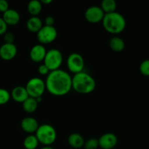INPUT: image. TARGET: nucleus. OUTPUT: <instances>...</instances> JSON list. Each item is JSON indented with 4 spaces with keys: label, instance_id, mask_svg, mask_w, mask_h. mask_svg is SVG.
<instances>
[{
    "label": "nucleus",
    "instance_id": "27",
    "mask_svg": "<svg viewBox=\"0 0 149 149\" xmlns=\"http://www.w3.org/2000/svg\"><path fill=\"white\" fill-rule=\"evenodd\" d=\"M7 29V23L4 22L2 17H0V35L4 34L6 33Z\"/></svg>",
    "mask_w": 149,
    "mask_h": 149
},
{
    "label": "nucleus",
    "instance_id": "25",
    "mask_svg": "<svg viewBox=\"0 0 149 149\" xmlns=\"http://www.w3.org/2000/svg\"><path fill=\"white\" fill-rule=\"evenodd\" d=\"M140 71L144 76L149 77V59L145 60L140 65Z\"/></svg>",
    "mask_w": 149,
    "mask_h": 149
},
{
    "label": "nucleus",
    "instance_id": "9",
    "mask_svg": "<svg viewBox=\"0 0 149 149\" xmlns=\"http://www.w3.org/2000/svg\"><path fill=\"white\" fill-rule=\"evenodd\" d=\"M104 12L99 6H90L86 10L84 13V17L86 20L92 23H98L103 20L104 17Z\"/></svg>",
    "mask_w": 149,
    "mask_h": 149
},
{
    "label": "nucleus",
    "instance_id": "7",
    "mask_svg": "<svg viewBox=\"0 0 149 149\" xmlns=\"http://www.w3.org/2000/svg\"><path fill=\"white\" fill-rule=\"evenodd\" d=\"M58 36V31L55 26H43L36 33L38 41L42 44H49L53 42Z\"/></svg>",
    "mask_w": 149,
    "mask_h": 149
},
{
    "label": "nucleus",
    "instance_id": "13",
    "mask_svg": "<svg viewBox=\"0 0 149 149\" xmlns=\"http://www.w3.org/2000/svg\"><path fill=\"white\" fill-rule=\"evenodd\" d=\"M10 96L15 101L18 103H23L29 97L26 87L23 86L15 87L10 93Z\"/></svg>",
    "mask_w": 149,
    "mask_h": 149
},
{
    "label": "nucleus",
    "instance_id": "23",
    "mask_svg": "<svg viewBox=\"0 0 149 149\" xmlns=\"http://www.w3.org/2000/svg\"><path fill=\"white\" fill-rule=\"evenodd\" d=\"M98 147V139L97 138H90L84 144V149H97Z\"/></svg>",
    "mask_w": 149,
    "mask_h": 149
},
{
    "label": "nucleus",
    "instance_id": "10",
    "mask_svg": "<svg viewBox=\"0 0 149 149\" xmlns=\"http://www.w3.org/2000/svg\"><path fill=\"white\" fill-rule=\"evenodd\" d=\"M117 137L115 134L108 132L102 135L98 139L99 147L103 149H112L116 146Z\"/></svg>",
    "mask_w": 149,
    "mask_h": 149
},
{
    "label": "nucleus",
    "instance_id": "19",
    "mask_svg": "<svg viewBox=\"0 0 149 149\" xmlns=\"http://www.w3.org/2000/svg\"><path fill=\"white\" fill-rule=\"evenodd\" d=\"M111 48L115 52H122L125 47V43L122 38L119 36H113L109 41Z\"/></svg>",
    "mask_w": 149,
    "mask_h": 149
},
{
    "label": "nucleus",
    "instance_id": "21",
    "mask_svg": "<svg viewBox=\"0 0 149 149\" xmlns=\"http://www.w3.org/2000/svg\"><path fill=\"white\" fill-rule=\"evenodd\" d=\"M39 141L36 135H29L25 138L23 146L26 149H36L39 145Z\"/></svg>",
    "mask_w": 149,
    "mask_h": 149
},
{
    "label": "nucleus",
    "instance_id": "28",
    "mask_svg": "<svg viewBox=\"0 0 149 149\" xmlns=\"http://www.w3.org/2000/svg\"><path fill=\"white\" fill-rule=\"evenodd\" d=\"M9 9V4L6 0H0V12L4 13Z\"/></svg>",
    "mask_w": 149,
    "mask_h": 149
},
{
    "label": "nucleus",
    "instance_id": "30",
    "mask_svg": "<svg viewBox=\"0 0 149 149\" xmlns=\"http://www.w3.org/2000/svg\"><path fill=\"white\" fill-rule=\"evenodd\" d=\"M45 26H54V23H55V19L52 16H47L46 18L45 19Z\"/></svg>",
    "mask_w": 149,
    "mask_h": 149
},
{
    "label": "nucleus",
    "instance_id": "4",
    "mask_svg": "<svg viewBox=\"0 0 149 149\" xmlns=\"http://www.w3.org/2000/svg\"><path fill=\"white\" fill-rule=\"evenodd\" d=\"M35 135L39 143L45 146H49L52 145L56 140L57 132L52 125L44 124L39 125Z\"/></svg>",
    "mask_w": 149,
    "mask_h": 149
},
{
    "label": "nucleus",
    "instance_id": "32",
    "mask_svg": "<svg viewBox=\"0 0 149 149\" xmlns=\"http://www.w3.org/2000/svg\"><path fill=\"white\" fill-rule=\"evenodd\" d=\"M40 149H54L52 147L49 146H45L42 147V148H41Z\"/></svg>",
    "mask_w": 149,
    "mask_h": 149
},
{
    "label": "nucleus",
    "instance_id": "6",
    "mask_svg": "<svg viewBox=\"0 0 149 149\" xmlns=\"http://www.w3.org/2000/svg\"><path fill=\"white\" fill-rule=\"evenodd\" d=\"M26 89L29 97L38 98L42 97L45 91V82L39 77H33L28 81L26 85Z\"/></svg>",
    "mask_w": 149,
    "mask_h": 149
},
{
    "label": "nucleus",
    "instance_id": "20",
    "mask_svg": "<svg viewBox=\"0 0 149 149\" xmlns=\"http://www.w3.org/2000/svg\"><path fill=\"white\" fill-rule=\"evenodd\" d=\"M28 11L33 16H37L42 9V2L39 0H31L27 6Z\"/></svg>",
    "mask_w": 149,
    "mask_h": 149
},
{
    "label": "nucleus",
    "instance_id": "2",
    "mask_svg": "<svg viewBox=\"0 0 149 149\" xmlns=\"http://www.w3.org/2000/svg\"><path fill=\"white\" fill-rule=\"evenodd\" d=\"M96 86L94 78L87 73L81 71L72 77V88L81 94H88L95 90Z\"/></svg>",
    "mask_w": 149,
    "mask_h": 149
},
{
    "label": "nucleus",
    "instance_id": "31",
    "mask_svg": "<svg viewBox=\"0 0 149 149\" xmlns=\"http://www.w3.org/2000/svg\"><path fill=\"white\" fill-rule=\"evenodd\" d=\"M52 1V0H42L41 2H43L45 3V4H49V3H51Z\"/></svg>",
    "mask_w": 149,
    "mask_h": 149
},
{
    "label": "nucleus",
    "instance_id": "22",
    "mask_svg": "<svg viewBox=\"0 0 149 149\" xmlns=\"http://www.w3.org/2000/svg\"><path fill=\"white\" fill-rule=\"evenodd\" d=\"M100 7L105 14L113 13L116 10V2L115 0H103Z\"/></svg>",
    "mask_w": 149,
    "mask_h": 149
},
{
    "label": "nucleus",
    "instance_id": "24",
    "mask_svg": "<svg viewBox=\"0 0 149 149\" xmlns=\"http://www.w3.org/2000/svg\"><path fill=\"white\" fill-rule=\"evenodd\" d=\"M10 99V93L4 88H0V105L7 103Z\"/></svg>",
    "mask_w": 149,
    "mask_h": 149
},
{
    "label": "nucleus",
    "instance_id": "3",
    "mask_svg": "<svg viewBox=\"0 0 149 149\" xmlns=\"http://www.w3.org/2000/svg\"><path fill=\"white\" fill-rule=\"evenodd\" d=\"M102 22L106 31L111 33H121L126 27L125 17L116 11L105 14Z\"/></svg>",
    "mask_w": 149,
    "mask_h": 149
},
{
    "label": "nucleus",
    "instance_id": "11",
    "mask_svg": "<svg viewBox=\"0 0 149 149\" xmlns=\"http://www.w3.org/2000/svg\"><path fill=\"white\" fill-rule=\"evenodd\" d=\"M17 49L14 43H4L0 47V58L4 61H10L17 55Z\"/></svg>",
    "mask_w": 149,
    "mask_h": 149
},
{
    "label": "nucleus",
    "instance_id": "8",
    "mask_svg": "<svg viewBox=\"0 0 149 149\" xmlns=\"http://www.w3.org/2000/svg\"><path fill=\"white\" fill-rule=\"evenodd\" d=\"M67 67L74 74L81 72L84 67V58L77 52L70 54L67 58Z\"/></svg>",
    "mask_w": 149,
    "mask_h": 149
},
{
    "label": "nucleus",
    "instance_id": "15",
    "mask_svg": "<svg viewBox=\"0 0 149 149\" xmlns=\"http://www.w3.org/2000/svg\"><path fill=\"white\" fill-rule=\"evenodd\" d=\"M3 20H4L7 25L15 26L20 21V14L18 12L13 9H8L6 12L3 13Z\"/></svg>",
    "mask_w": 149,
    "mask_h": 149
},
{
    "label": "nucleus",
    "instance_id": "14",
    "mask_svg": "<svg viewBox=\"0 0 149 149\" xmlns=\"http://www.w3.org/2000/svg\"><path fill=\"white\" fill-rule=\"evenodd\" d=\"M21 128L28 133L36 132L39 127V123L37 120L33 117H26L23 119L20 123Z\"/></svg>",
    "mask_w": 149,
    "mask_h": 149
},
{
    "label": "nucleus",
    "instance_id": "29",
    "mask_svg": "<svg viewBox=\"0 0 149 149\" xmlns=\"http://www.w3.org/2000/svg\"><path fill=\"white\" fill-rule=\"evenodd\" d=\"M15 37L12 33H7L4 35V41L5 43H13Z\"/></svg>",
    "mask_w": 149,
    "mask_h": 149
},
{
    "label": "nucleus",
    "instance_id": "18",
    "mask_svg": "<svg viewBox=\"0 0 149 149\" xmlns=\"http://www.w3.org/2000/svg\"><path fill=\"white\" fill-rule=\"evenodd\" d=\"M23 109L27 113H33L37 109L38 101L36 98L32 97H29L24 102H23Z\"/></svg>",
    "mask_w": 149,
    "mask_h": 149
},
{
    "label": "nucleus",
    "instance_id": "17",
    "mask_svg": "<svg viewBox=\"0 0 149 149\" xmlns=\"http://www.w3.org/2000/svg\"><path fill=\"white\" fill-rule=\"evenodd\" d=\"M26 26H27V29L30 31L37 33L40 30L41 28L43 26V25H42V20L39 17H37V16H32L27 20Z\"/></svg>",
    "mask_w": 149,
    "mask_h": 149
},
{
    "label": "nucleus",
    "instance_id": "12",
    "mask_svg": "<svg viewBox=\"0 0 149 149\" xmlns=\"http://www.w3.org/2000/svg\"><path fill=\"white\" fill-rule=\"evenodd\" d=\"M47 49L42 45L38 44L32 47L30 50V58L34 62H41L45 59Z\"/></svg>",
    "mask_w": 149,
    "mask_h": 149
},
{
    "label": "nucleus",
    "instance_id": "5",
    "mask_svg": "<svg viewBox=\"0 0 149 149\" xmlns=\"http://www.w3.org/2000/svg\"><path fill=\"white\" fill-rule=\"evenodd\" d=\"M63 62L62 52L58 49H50L47 51L44 59V64L49 69V71L59 69Z\"/></svg>",
    "mask_w": 149,
    "mask_h": 149
},
{
    "label": "nucleus",
    "instance_id": "16",
    "mask_svg": "<svg viewBox=\"0 0 149 149\" xmlns=\"http://www.w3.org/2000/svg\"><path fill=\"white\" fill-rule=\"evenodd\" d=\"M68 142L72 148H79L84 146V139L80 134L71 133L68 138Z\"/></svg>",
    "mask_w": 149,
    "mask_h": 149
},
{
    "label": "nucleus",
    "instance_id": "26",
    "mask_svg": "<svg viewBox=\"0 0 149 149\" xmlns=\"http://www.w3.org/2000/svg\"><path fill=\"white\" fill-rule=\"evenodd\" d=\"M38 72L40 74H42V75H48V74L50 72V71H49V68L45 64H42L38 68Z\"/></svg>",
    "mask_w": 149,
    "mask_h": 149
},
{
    "label": "nucleus",
    "instance_id": "1",
    "mask_svg": "<svg viewBox=\"0 0 149 149\" xmlns=\"http://www.w3.org/2000/svg\"><path fill=\"white\" fill-rule=\"evenodd\" d=\"M45 82L49 93L56 96L65 95L72 88V77L67 71L60 68L51 71Z\"/></svg>",
    "mask_w": 149,
    "mask_h": 149
}]
</instances>
